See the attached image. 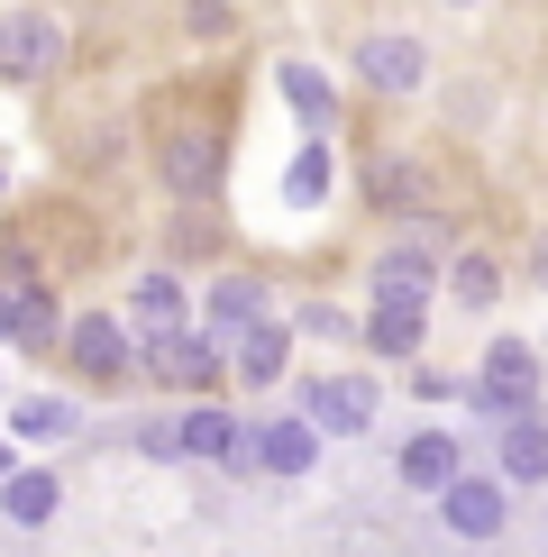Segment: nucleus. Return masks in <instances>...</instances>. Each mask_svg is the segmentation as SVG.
I'll use <instances>...</instances> for the list:
<instances>
[{
    "instance_id": "nucleus-1",
    "label": "nucleus",
    "mask_w": 548,
    "mask_h": 557,
    "mask_svg": "<svg viewBox=\"0 0 548 557\" xmlns=\"http://www.w3.org/2000/svg\"><path fill=\"white\" fill-rule=\"evenodd\" d=\"M448 293V220H394L384 257L365 265V301H439Z\"/></svg>"
},
{
    "instance_id": "nucleus-2",
    "label": "nucleus",
    "mask_w": 548,
    "mask_h": 557,
    "mask_svg": "<svg viewBox=\"0 0 548 557\" xmlns=\"http://www.w3.org/2000/svg\"><path fill=\"white\" fill-rule=\"evenodd\" d=\"M228 174V128L201 120V110H183V120L155 128V183H165L174 201H211Z\"/></svg>"
},
{
    "instance_id": "nucleus-3",
    "label": "nucleus",
    "mask_w": 548,
    "mask_h": 557,
    "mask_svg": "<svg viewBox=\"0 0 548 557\" xmlns=\"http://www.w3.org/2000/svg\"><path fill=\"white\" fill-rule=\"evenodd\" d=\"M539 384H548L539 347H531V338H494L485 357H475V375H466V411H475V421H512V411H539Z\"/></svg>"
},
{
    "instance_id": "nucleus-4",
    "label": "nucleus",
    "mask_w": 548,
    "mask_h": 557,
    "mask_svg": "<svg viewBox=\"0 0 548 557\" xmlns=\"http://www.w3.org/2000/svg\"><path fill=\"white\" fill-rule=\"evenodd\" d=\"M174 430H183V457H192V467L257 475V421H247V411H228L220 393H192V403L174 411Z\"/></svg>"
},
{
    "instance_id": "nucleus-5",
    "label": "nucleus",
    "mask_w": 548,
    "mask_h": 557,
    "mask_svg": "<svg viewBox=\"0 0 548 557\" xmlns=\"http://www.w3.org/2000/svg\"><path fill=\"white\" fill-rule=\"evenodd\" d=\"M64 366L83 384H128L147 366V338L128 330V311H74L64 320Z\"/></svg>"
},
{
    "instance_id": "nucleus-6",
    "label": "nucleus",
    "mask_w": 548,
    "mask_h": 557,
    "mask_svg": "<svg viewBox=\"0 0 548 557\" xmlns=\"http://www.w3.org/2000/svg\"><path fill=\"white\" fill-rule=\"evenodd\" d=\"M64 55H74V37H64L55 10H0V83H46L64 74Z\"/></svg>"
},
{
    "instance_id": "nucleus-7",
    "label": "nucleus",
    "mask_w": 548,
    "mask_h": 557,
    "mask_svg": "<svg viewBox=\"0 0 548 557\" xmlns=\"http://www.w3.org/2000/svg\"><path fill=\"white\" fill-rule=\"evenodd\" d=\"M292 403L320 421V438H365V430L384 421V384H375V375H357V366H338V375H311Z\"/></svg>"
},
{
    "instance_id": "nucleus-8",
    "label": "nucleus",
    "mask_w": 548,
    "mask_h": 557,
    "mask_svg": "<svg viewBox=\"0 0 548 557\" xmlns=\"http://www.w3.org/2000/svg\"><path fill=\"white\" fill-rule=\"evenodd\" d=\"M439 530L466 540V548L502 540V530H512V484H502V467H466V475H457L439 494Z\"/></svg>"
},
{
    "instance_id": "nucleus-9",
    "label": "nucleus",
    "mask_w": 548,
    "mask_h": 557,
    "mask_svg": "<svg viewBox=\"0 0 548 557\" xmlns=\"http://www.w3.org/2000/svg\"><path fill=\"white\" fill-rule=\"evenodd\" d=\"M348 64H357V83L375 91V101H411V91H429V46L402 37V28H365L348 46Z\"/></svg>"
},
{
    "instance_id": "nucleus-10",
    "label": "nucleus",
    "mask_w": 548,
    "mask_h": 557,
    "mask_svg": "<svg viewBox=\"0 0 548 557\" xmlns=\"http://www.w3.org/2000/svg\"><path fill=\"white\" fill-rule=\"evenodd\" d=\"M147 375L174 384V393H220V375H228V338L201 330V320H183V330L147 338Z\"/></svg>"
},
{
    "instance_id": "nucleus-11",
    "label": "nucleus",
    "mask_w": 548,
    "mask_h": 557,
    "mask_svg": "<svg viewBox=\"0 0 548 557\" xmlns=\"http://www.w3.org/2000/svg\"><path fill=\"white\" fill-rule=\"evenodd\" d=\"M365 201H375V211H394V220H429V211H439V165H429L421 147L365 156Z\"/></svg>"
},
{
    "instance_id": "nucleus-12",
    "label": "nucleus",
    "mask_w": 548,
    "mask_h": 557,
    "mask_svg": "<svg viewBox=\"0 0 548 557\" xmlns=\"http://www.w3.org/2000/svg\"><path fill=\"white\" fill-rule=\"evenodd\" d=\"M320 467V421L302 403L292 411H274V421H257V475H284V484H302Z\"/></svg>"
},
{
    "instance_id": "nucleus-13",
    "label": "nucleus",
    "mask_w": 548,
    "mask_h": 557,
    "mask_svg": "<svg viewBox=\"0 0 548 557\" xmlns=\"http://www.w3.org/2000/svg\"><path fill=\"white\" fill-rule=\"evenodd\" d=\"M357 347H365V357H384V366H411L429 347V301H365Z\"/></svg>"
},
{
    "instance_id": "nucleus-14",
    "label": "nucleus",
    "mask_w": 548,
    "mask_h": 557,
    "mask_svg": "<svg viewBox=\"0 0 548 557\" xmlns=\"http://www.w3.org/2000/svg\"><path fill=\"white\" fill-rule=\"evenodd\" d=\"M192 320L201 330H220V338H238V330H257V320H274V293H265V274H211V293L192 301Z\"/></svg>"
},
{
    "instance_id": "nucleus-15",
    "label": "nucleus",
    "mask_w": 548,
    "mask_h": 557,
    "mask_svg": "<svg viewBox=\"0 0 548 557\" xmlns=\"http://www.w3.org/2000/svg\"><path fill=\"white\" fill-rule=\"evenodd\" d=\"M394 475L411 484V494H429V503H439L448 484L466 475V438H457V430H411L402 448H394Z\"/></svg>"
},
{
    "instance_id": "nucleus-16",
    "label": "nucleus",
    "mask_w": 548,
    "mask_h": 557,
    "mask_svg": "<svg viewBox=\"0 0 548 557\" xmlns=\"http://www.w3.org/2000/svg\"><path fill=\"white\" fill-rule=\"evenodd\" d=\"M274 91H284V110L302 120V137H329L338 128V83L320 74L311 55H274Z\"/></svg>"
},
{
    "instance_id": "nucleus-17",
    "label": "nucleus",
    "mask_w": 548,
    "mask_h": 557,
    "mask_svg": "<svg viewBox=\"0 0 548 557\" xmlns=\"http://www.w3.org/2000/svg\"><path fill=\"white\" fill-rule=\"evenodd\" d=\"M292 320H257V330H238L228 338V375H238L247 393H265V384H284V366H292Z\"/></svg>"
},
{
    "instance_id": "nucleus-18",
    "label": "nucleus",
    "mask_w": 548,
    "mask_h": 557,
    "mask_svg": "<svg viewBox=\"0 0 548 557\" xmlns=\"http://www.w3.org/2000/svg\"><path fill=\"white\" fill-rule=\"evenodd\" d=\"M494 467L512 494H531V484H548V421L539 411H512V421H494Z\"/></svg>"
},
{
    "instance_id": "nucleus-19",
    "label": "nucleus",
    "mask_w": 548,
    "mask_h": 557,
    "mask_svg": "<svg viewBox=\"0 0 548 557\" xmlns=\"http://www.w3.org/2000/svg\"><path fill=\"white\" fill-rule=\"evenodd\" d=\"M0 430H10L18 448H64V438L83 430V403H74V393H18Z\"/></svg>"
},
{
    "instance_id": "nucleus-20",
    "label": "nucleus",
    "mask_w": 548,
    "mask_h": 557,
    "mask_svg": "<svg viewBox=\"0 0 548 557\" xmlns=\"http://www.w3.org/2000/svg\"><path fill=\"white\" fill-rule=\"evenodd\" d=\"M183 320H192V293H183V274H137L128 284V330L137 338H165V330H183Z\"/></svg>"
},
{
    "instance_id": "nucleus-21",
    "label": "nucleus",
    "mask_w": 548,
    "mask_h": 557,
    "mask_svg": "<svg viewBox=\"0 0 548 557\" xmlns=\"http://www.w3.org/2000/svg\"><path fill=\"white\" fill-rule=\"evenodd\" d=\"M55 512H64V475L55 467H18L10 484H0V521L10 530H46Z\"/></svg>"
},
{
    "instance_id": "nucleus-22",
    "label": "nucleus",
    "mask_w": 548,
    "mask_h": 557,
    "mask_svg": "<svg viewBox=\"0 0 548 557\" xmlns=\"http://www.w3.org/2000/svg\"><path fill=\"white\" fill-rule=\"evenodd\" d=\"M329 183H338L329 137H302V147H292V165H284V201H292V211H320V201H329Z\"/></svg>"
},
{
    "instance_id": "nucleus-23",
    "label": "nucleus",
    "mask_w": 548,
    "mask_h": 557,
    "mask_svg": "<svg viewBox=\"0 0 548 557\" xmlns=\"http://www.w3.org/2000/svg\"><path fill=\"white\" fill-rule=\"evenodd\" d=\"M448 301H457V311H494V301H502V257H485V247L448 257Z\"/></svg>"
},
{
    "instance_id": "nucleus-24",
    "label": "nucleus",
    "mask_w": 548,
    "mask_h": 557,
    "mask_svg": "<svg viewBox=\"0 0 548 557\" xmlns=\"http://www.w3.org/2000/svg\"><path fill=\"white\" fill-rule=\"evenodd\" d=\"M411 393H421V403H466V375H448V366H421V357H411Z\"/></svg>"
},
{
    "instance_id": "nucleus-25",
    "label": "nucleus",
    "mask_w": 548,
    "mask_h": 557,
    "mask_svg": "<svg viewBox=\"0 0 548 557\" xmlns=\"http://www.w3.org/2000/svg\"><path fill=\"white\" fill-rule=\"evenodd\" d=\"M137 457H155V467H183V430H174V411L137 430Z\"/></svg>"
},
{
    "instance_id": "nucleus-26",
    "label": "nucleus",
    "mask_w": 548,
    "mask_h": 557,
    "mask_svg": "<svg viewBox=\"0 0 548 557\" xmlns=\"http://www.w3.org/2000/svg\"><path fill=\"white\" fill-rule=\"evenodd\" d=\"M183 28H192V37H228V10H220V0H183Z\"/></svg>"
},
{
    "instance_id": "nucleus-27",
    "label": "nucleus",
    "mask_w": 548,
    "mask_h": 557,
    "mask_svg": "<svg viewBox=\"0 0 548 557\" xmlns=\"http://www.w3.org/2000/svg\"><path fill=\"white\" fill-rule=\"evenodd\" d=\"M0 347H18V284L0 274Z\"/></svg>"
},
{
    "instance_id": "nucleus-28",
    "label": "nucleus",
    "mask_w": 548,
    "mask_h": 557,
    "mask_svg": "<svg viewBox=\"0 0 548 557\" xmlns=\"http://www.w3.org/2000/svg\"><path fill=\"white\" fill-rule=\"evenodd\" d=\"M531 284L548 293V228H539V238H531Z\"/></svg>"
},
{
    "instance_id": "nucleus-29",
    "label": "nucleus",
    "mask_w": 548,
    "mask_h": 557,
    "mask_svg": "<svg viewBox=\"0 0 548 557\" xmlns=\"http://www.w3.org/2000/svg\"><path fill=\"white\" fill-rule=\"evenodd\" d=\"M10 475H18V438L0 430V484H10Z\"/></svg>"
},
{
    "instance_id": "nucleus-30",
    "label": "nucleus",
    "mask_w": 548,
    "mask_h": 557,
    "mask_svg": "<svg viewBox=\"0 0 548 557\" xmlns=\"http://www.w3.org/2000/svg\"><path fill=\"white\" fill-rule=\"evenodd\" d=\"M439 10H485V0H439Z\"/></svg>"
},
{
    "instance_id": "nucleus-31",
    "label": "nucleus",
    "mask_w": 548,
    "mask_h": 557,
    "mask_svg": "<svg viewBox=\"0 0 548 557\" xmlns=\"http://www.w3.org/2000/svg\"><path fill=\"white\" fill-rule=\"evenodd\" d=\"M0 183H10V174H0Z\"/></svg>"
}]
</instances>
